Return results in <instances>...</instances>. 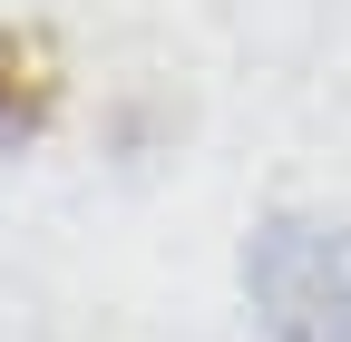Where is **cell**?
<instances>
[{
  "label": "cell",
  "mask_w": 351,
  "mask_h": 342,
  "mask_svg": "<svg viewBox=\"0 0 351 342\" xmlns=\"http://www.w3.org/2000/svg\"><path fill=\"white\" fill-rule=\"evenodd\" d=\"M254 304L283 342H351V225L274 216L254 235Z\"/></svg>",
  "instance_id": "1"
}]
</instances>
